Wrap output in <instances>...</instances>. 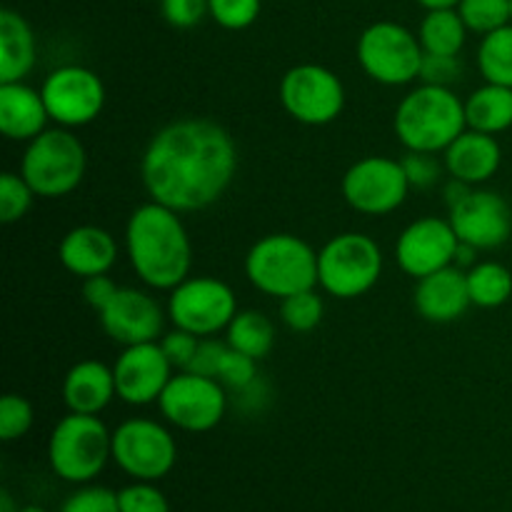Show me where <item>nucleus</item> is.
Segmentation results:
<instances>
[{
  "label": "nucleus",
  "mask_w": 512,
  "mask_h": 512,
  "mask_svg": "<svg viewBox=\"0 0 512 512\" xmlns=\"http://www.w3.org/2000/svg\"><path fill=\"white\" fill-rule=\"evenodd\" d=\"M38 195L33 193V188L28 185V180L20 173H10L5 170L0 175V220L5 225H13L18 220H23L28 215V210L33 208V200Z\"/></svg>",
  "instance_id": "obj_32"
},
{
  "label": "nucleus",
  "mask_w": 512,
  "mask_h": 512,
  "mask_svg": "<svg viewBox=\"0 0 512 512\" xmlns=\"http://www.w3.org/2000/svg\"><path fill=\"white\" fill-rule=\"evenodd\" d=\"M58 258L70 275L85 280L110 273L118 260V243L113 233L100 225H75L60 240Z\"/></svg>",
  "instance_id": "obj_21"
},
{
  "label": "nucleus",
  "mask_w": 512,
  "mask_h": 512,
  "mask_svg": "<svg viewBox=\"0 0 512 512\" xmlns=\"http://www.w3.org/2000/svg\"><path fill=\"white\" fill-rule=\"evenodd\" d=\"M420 38L405 25L378 20L358 38V63L370 80L388 88H400L420 78L423 65Z\"/></svg>",
  "instance_id": "obj_8"
},
{
  "label": "nucleus",
  "mask_w": 512,
  "mask_h": 512,
  "mask_svg": "<svg viewBox=\"0 0 512 512\" xmlns=\"http://www.w3.org/2000/svg\"><path fill=\"white\" fill-rule=\"evenodd\" d=\"M225 353H228V343L220 338H200L198 353H195L193 363H190V373L208 375V378H218L220 363H223Z\"/></svg>",
  "instance_id": "obj_42"
},
{
  "label": "nucleus",
  "mask_w": 512,
  "mask_h": 512,
  "mask_svg": "<svg viewBox=\"0 0 512 512\" xmlns=\"http://www.w3.org/2000/svg\"><path fill=\"white\" fill-rule=\"evenodd\" d=\"M33 405L28 398L18 393H8L0 400V438L5 443H13V440L25 438L33 428Z\"/></svg>",
  "instance_id": "obj_33"
},
{
  "label": "nucleus",
  "mask_w": 512,
  "mask_h": 512,
  "mask_svg": "<svg viewBox=\"0 0 512 512\" xmlns=\"http://www.w3.org/2000/svg\"><path fill=\"white\" fill-rule=\"evenodd\" d=\"M478 68L485 83L512 88V23L483 35L478 48Z\"/></svg>",
  "instance_id": "obj_29"
},
{
  "label": "nucleus",
  "mask_w": 512,
  "mask_h": 512,
  "mask_svg": "<svg viewBox=\"0 0 512 512\" xmlns=\"http://www.w3.org/2000/svg\"><path fill=\"white\" fill-rule=\"evenodd\" d=\"M108 460H113V430L98 415L68 413L55 423L48 440V463L60 480L93 483Z\"/></svg>",
  "instance_id": "obj_5"
},
{
  "label": "nucleus",
  "mask_w": 512,
  "mask_h": 512,
  "mask_svg": "<svg viewBox=\"0 0 512 512\" xmlns=\"http://www.w3.org/2000/svg\"><path fill=\"white\" fill-rule=\"evenodd\" d=\"M88 153L78 135L70 128L43 130L25 145L20 158V175L28 180L38 198L55 200L73 193L85 178Z\"/></svg>",
  "instance_id": "obj_6"
},
{
  "label": "nucleus",
  "mask_w": 512,
  "mask_h": 512,
  "mask_svg": "<svg viewBox=\"0 0 512 512\" xmlns=\"http://www.w3.org/2000/svg\"><path fill=\"white\" fill-rule=\"evenodd\" d=\"M458 245L460 240L450 220L428 215L405 225L395 243V260L405 275L420 280L435 270L453 265Z\"/></svg>",
  "instance_id": "obj_16"
},
{
  "label": "nucleus",
  "mask_w": 512,
  "mask_h": 512,
  "mask_svg": "<svg viewBox=\"0 0 512 512\" xmlns=\"http://www.w3.org/2000/svg\"><path fill=\"white\" fill-rule=\"evenodd\" d=\"M383 265V250L370 235H333L318 250V285L333 298L355 300L378 285Z\"/></svg>",
  "instance_id": "obj_7"
},
{
  "label": "nucleus",
  "mask_w": 512,
  "mask_h": 512,
  "mask_svg": "<svg viewBox=\"0 0 512 512\" xmlns=\"http://www.w3.org/2000/svg\"><path fill=\"white\" fill-rule=\"evenodd\" d=\"M280 103L285 113L298 123L323 128L343 115L345 85L340 75L325 65H293L280 78Z\"/></svg>",
  "instance_id": "obj_10"
},
{
  "label": "nucleus",
  "mask_w": 512,
  "mask_h": 512,
  "mask_svg": "<svg viewBox=\"0 0 512 512\" xmlns=\"http://www.w3.org/2000/svg\"><path fill=\"white\" fill-rule=\"evenodd\" d=\"M238 173L233 135L210 118H180L148 140L140 158V180L150 200L198 213L218 203Z\"/></svg>",
  "instance_id": "obj_1"
},
{
  "label": "nucleus",
  "mask_w": 512,
  "mask_h": 512,
  "mask_svg": "<svg viewBox=\"0 0 512 512\" xmlns=\"http://www.w3.org/2000/svg\"><path fill=\"white\" fill-rule=\"evenodd\" d=\"M160 13L168 25L188 30L210 15V5L208 0H160Z\"/></svg>",
  "instance_id": "obj_40"
},
{
  "label": "nucleus",
  "mask_w": 512,
  "mask_h": 512,
  "mask_svg": "<svg viewBox=\"0 0 512 512\" xmlns=\"http://www.w3.org/2000/svg\"><path fill=\"white\" fill-rule=\"evenodd\" d=\"M165 318H168V310L155 300V295L140 288H120L108 308L98 313L103 333L123 348L158 343Z\"/></svg>",
  "instance_id": "obj_17"
},
{
  "label": "nucleus",
  "mask_w": 512,
  "mask_h": 512,
  "mask_svg": "<svg viewBox=\"0 0 512 512\" xmlns=\"http://www.w3.org/2000/svg\"><path fill=\"white\" fill-rule=\"evenodd\" d=\"M403 168L405 175H408L410 188L433 190L435 185H440L445 165H440L433 153H415V150H408V155L403 158Z\"/></svg>",
  "instance_id": "obj_38"
},
{
  "label": "nucleus",
  "mask_w": 512,
  "mask_h": 512,
  "mask_svg": "<svg viewBox=\"0 0 512 512\" xmlns=\"http://www.w3.org/2000/svg\"><path fill=\"white\" fill-rule=\"evenodd\" d=\"M0 512H20L18 505H15L13 495H10L8 490H3V493H0Z\"/></svg>",
  "instance_id": "obj_46"
},
{
  "label": "nucleus",
  "mask_w": 512,
  "mask_h": 512,
  "mask_svg": "<svg viewBox=\"0 0 512 512\" xmlns=\"http://www.w3.org/2000/svg\"><path fill=\"white\" fill-rule=\"evenodd\" d=\"M125 253L140 283L153 290H173L190 278L193 243L178 210L155 200L138 205L125 225Z\"/></svg>",
  "instance_id": "obj_2"
},
{
  "label": "nucleus",
  "mask_w": 512,
  "mask_h": 512,
  "mask_svg": "<svg viewBox=\"0 0 512 512\" xmlns=\"http://www.w3.org/2000/svg\"><path fill=\"white\" fill-rule=\"evenodd\" d=\"M500 163H503V148H500L498 138L473 128L460 133L443 153L445 173L450 178L473 185V188L493 180L498 175Z\"/></svg>",
  "instance_id": "obj_20"
},
{
  "label": "nucleus",
  "mask_w": 512,
  "mask_h": 512,
  "mask_svg": "<svg viewBox=\"0 0 512 512\" xmlns=\"http://www.w3.org/2000/svg\"><path fill=\"white\" fill-rule=\"evenodd\" d=\"M50 115L40 90L25 80L0 83V130L8 140L30 143L48 130Z\"/></svg>",
  "instance_id": "obj_22"
},
{
  "label": "nucleus",
  "mask_w": 512,
  "mask_h": 512,
  "mask_svg": "<svg viewBox=\"0 0 512 512\" xmlns=\"http://www.w3.org/2000/svg\"><path fill=\"white\" fill-rule=\"evenodd\" d=\"M448 220L460 243L473 245L480 253L503 248L512 235V210L495 190L473 188L450 208Z\"/></svg>",
  "instance_id": "obj_15"
},
{
  "label": "nucleus",
  "mask_w": 512,
  "mask_h": 512,
  "mask_svg": "<svg viewBox=\"0 0 512 512\" xmlns=\"http://www.w3.org/2000/svg\"><path fill=\"white\" fill-rule=\"evenodd\" d=\"M178 460V443L163 423L130 418L113 430V463L128 478L158 483Z\"/></svg>",
  "instance_id": "obj_11"
},
{
  "label": "nucleus",
  "mask_w": 512,
  "mask_h": 512,
  "mask_svg": "<svg viewBox=\"0 0 512 512\" xmlns=\"http://www.w3.org/2000/svg\"><path fill=\"white\" fill-rule=\"evenodd\" d=\"M250 285L270 298H288L318 285V250L293 233H270L245 255Z\"/></svg>",
  "instance_id": "obj_4"
},
{
  "label": "nucleus",
  "mask_w": 512,
  "mask_h": 512,
  "mask_svg": "<svg viewBox=\"0 0 512 512\" xmlns=\"http://www.w3.org/2000/svg\"><path fill=\"white\" fill-rule=\"evenodd\" d=\"M225 343L255 360L268 358L275 345L273 320L255 308L238 310L235 318L230 320L228 330H225Z\"/></svg>",
  "instance_id": "obj_27"
},
{
  "label": "nucleus",
  "mask_w": 512,
  "mask_h": 512,
  "mask_svg": "<svg viewBox=\"0 0 512 512\" xmlns=\"http://www.w3.org/2000/svg\"><path fill=\"white\" fill-rule=\"evenodd\" d=\"M20 512H48V510L40 508V505H25V508H20Z\"/></svg>",
  "instance_id": "obj_47"
},
{
  "label": "nucleus",
  "mask_w": 512,
  "mask_h": 512,
  "mask_svg": "<svg viewBox=\"0 0 512 512\" xmlns=\"http://www.w3.org/2000/svg\"><path fill=\"white\" fill-rule=\"evenodd\" d=\"M210 18L225 30H245L258 20L260 0H208Z\"/></svg>",
  "instance_id": "obj_34"
},
{
  "label": "nucleus",
  "mask_w": 512,
  "mask_h": 512,
  "mask_svg": "<svg viewBox=\"0 0 512 512\" xmlns=\"http://www.w3.org/2000/svg\"><path fill=\"white\" fill-rule=\"evenodd\" d=\"M120 285L115 283L113 278H108V273L103 275H93V278H85L83 280V298L95 313L105 310L110 305V300L118 295Z\"/></svg>",
  "instance_id": "obj_43"
},
{
  "label": "nucleus",
  "mask_w": 512,
  "mask_h": 512,
  "mask_svg": "<svg viewBox=\"0 0 512 512\" xmlns=\"http://www.w3.org/2000/svg\"><path fill=\"white\" fill-rule=\"evenodd\" d=\"M465 275L475 308L493 310L512 298V270L498 260H480Z\"/></svg>",
  "instance_id": "obj_28"
},
{
  "label": "nucleus",
  "mask_w": 512,
  "mask_h": 512,
  "mask_svg": "<svg viewBox=\"0 0 512 512\" xmlns=\"http://www.w3.org/2000/svg\"><path fill=\"white\" fill-rule=\"evenodd\" d=\"M258 363L260 360L250 358V355L240 353V350H233L228 345V353H225L223 363H220L218 380L225 385V390H233V393H240L248 385H253L258 375Z\"/></svg>",
  "instance_id": "obj_35"
},
{
  "label": "nucleus",
  "mask_w": 512,
  "mask_h": 512,
  "mask_svg": "<svg viewBox=\"0 0 512 512\" xmlns=\"http://www.w3.org/2000/svg\"><path fill=\"white\" fill-rule=\"evenodd\" d=\"M468 25L460 18L458 8L428 10L420 23L418 38L425 53L435 55H460L468 40Z\"/></svg>",
  "instance_id": "obj_26"
},
{
  "label": "nucleus",
  "mask_w": 512,
  "mask_h": 512,
  "mask_svg": "<svg viewBox=\"0 0 512 512\" xmlns=\"http://www.w3.org/2000/svg\"><path fill=\"white\" fill-rule=\"evenodd\" d=\"M198 345H200L198 335L188 333V330H180V328L170 330V333H165L163 338H160V348H163V353L168 355L170 365H173L175 370L190 368L195 353H198Z\"/></svg>",
  "instance_id": "obj_41"
},
{
  "label": "nucleus",
  "mask_w": 512,
  "mask_h": 512,
  "mask_svg": "<svg viewBox=\"0 0 512 512\" xmlns=\"http://www.w3.org/2000/svg\"><path fill=\"white\" fill-rule=\"evenodd\" d=\"M413 305L420 318L428 323L448 325L463 318L473 305L465 270L458 265H448L420 278L413 290Z\"/></svg>",
  "instance_id": "obj_19"
},
{
  "label": "nucleus",
  "mask_w": 512,
  "mask_h": 512,
  "mask_svg": "<svg viewBox=\"0 0 512 512\" xmlns=\"http://www.w3.org/2000/svg\"><path fill=\"white\" fill-rule=\"evenodd\" d=\"M173 365L158 343L128 345L115 358L113 375L118 398L128 405L158 403L173 378Z\"/></svg>",
  "instance_id": "obj_18"
},
{
  "label": "nucleus",
  "mask_w": 512,
  "mask_h": 512,
  "mask_svg": "<svg viewBox=\"0 0 512 512\" xmlns=\"http://www.w3.org/2000/svg\"><path fill=\"white\" fill-rule=\"evenodd\" d=\"M478 253H480V250L473 248V245L460 243L458 253H455V263L453 265H458V268H463V270H470L475 263H480Z\"/></svg>",
  "instance_id": "obj_44"
},
{
  "label": "nucleus",
  "mask_w": 512,
  "mask_h": 512,
  "mask_svg": "<svg viewBox=\"0 0 512 512\" xmlns=\"http://www.w3.org/2000/svg\"><path fill=\"white\" fill-rule=\"evenodd\" d=\"M118 503L120 512H170L163 490L143 480H135L128 488L118 490Z\"/></svg>",
  "instance_id": "obj_36"
},
{
  "label": "nucleus",
  "mask_w": 512,
  "mask_h": 512,
  "mask_svg": "<svg viewBox=\"0 0 512 512\" xmlns=\"http://www.w3.org/2000/svg\"><path fill=\"white\" fill-rule=\"evenodd\" d=\"M60 512H120L118 493L103 485H83L65 498Z\"/></svg>",
  "instance_id": "obj_37"
},
{
  "label": "nucleus",
  "mask_w": 512,
  "mask_h": 512,
  "mask_svg": "<svg viewBox=\"0 0 512 512\" xmlns=\"http://www.w3.org/2000/svg\"><path fill=\"white\" fill-rule=\"evenodd\" d=\"M343 198L355 213L383 218L395 213L408 200L410 188L403 160L385 155H365L355 160L343 175Z\"/></svg>",
  "instance_id": "obj_13"
},
{
  "label": "nucleus",
  "mask_w": 512,
  "mask_h": 512,
  "mask_svg": "<svg viewBox=\"0 0 512 512\" xmlns=\"http://www.w3.org/2000/svg\"><path fill=\"white\" fill-rule=\"evenodd\" d=\"M458 13L470 33L488 35L512 23V0H460Z\"/></svg>",
  "instance_id": "obj_31"
},
{
  "label": "nucleus",
  "mask_w": 512,
  "mask_h": 512,
  "mask_svg": "<svg viewBox=\"0 0 512 512\" xmlns=\"http://www.w3.org/2000/svg\"><path fill=\"white\" fill-rule=\"evenodd\" d=\"M418 5H423L425 10H438V8H458L460 0H415Z\"/></svg>",
  "instance_id": "obj_45"
},
{
  "label": "nucleus",
  "mask_w": 512,
  "mask_h": 512,
  "mask_svg": "<svg viewBox=\"0 0 512 512\" xmlns=\"http://www.w3.org/2000/svg\"><path fill=\"white\" fill-rule=\"evenodd\" d=\"M165 310L175 328L188 330L198 338H213L228 330L230 320L238 313V298L225 280L213 275H190L170 290Z\"/></svg>",
  "instance_id": "obj_9"
},
{
  "label": "nucleus",
  "mask_w": 512,
  "mask_h": 512,
  "mask_svg": "<svg viewBox=\"0 0 512 512\" xmlns=\"http://www.w3.org/2000/svg\"><path fill=\"white\" fill-rule=\"evenodd\" d=\"M325 313V303L315 288L303 290V293L288 295L280 300V318L285 328L293 333H310L320 325Z\"/></svg>",
  "instance_id": "obj_30"
},
{
  "label": "nucleus",
  "mask_w": 512,
  "mask_h": 512,
  "mask_svg": "<svg viewBox=\"0 0 512 512\" xmlns=\"http://www.w3.org/2000/svg\"><path fill=\"white\" fill-rule=\"evenodd\" d=\"M460 75H463V63H460L458 55H423V65H420V80L423 83L453 88V83L460 80Z\"/></svg>",
  "instance_id": "obj_39"
},
{
  "label": "nucleus",
  "mask_w": 512,
  "mask_h": 512,
  "mask_svg": "<svg viewBox=\"0 0 512 512\" xmlns=\"http://www.w3.org/2000/svg\"><path fill=\"white\" fill-rule=\"evenodd\" d=\"M50 120L60 128H85L105 108V83L85 65H60L40 88Z\"/></svg>",
  "instance_id": "obj_14"
},
{
  "label": "nucleus",
  "mask_w": 512,
  "mask_h": 512,
  "mask_svg": "<svg viewBox=\"0 0 512 512\" xmlns=\"http://www.w3.org/2000/svg\"><path fill=\"white\" fill-rule=\"evenodd\" d=\"M63 403L68 413L100 415L118 398L113 368L100 360H80L63 378Z\"/></svg>",
  "instance_id": "obj_23"
},
{
  "label": "nucleus",
  "mask_w": 512,
  "mask_h": 512,
  "mask_svg": "<svg viewBox=\"0 0 512 512\" xmlns=\"http://www.w3.org/2000/svg\"><path fill=\"white\" fill-rule=\"evenodd\" d=\"M38 60V40L28 20L15 10H0V83L25 80Z\"/></svg>",
  "instance_id": "obj_24"
},
{
  "label": "nucleus",
  "mask_w": 512,
  "mask_h": 512,
  "mask_svg": "<svg viewBox=\"0 0 512 512\" xmlns=\"http://www.w3.org/2000/svg\"><path fill=\"white\" fill-rule=\"evenodd\" d=\"M395 138L415 153H445L448 145L468 130L465 100L443 85H418L403 95L393 118Z\"/></svg>",
  "instance_id": "obj_3"
},
{
  "label": "nucleus",
  "mask_w": 512,
  "mask_h": 512,
  "mask_svg": "<svg viewBox=\"0 0 512 512\" xmlns=\"http://www.w3.org/2000/svg\"><path fill=\"white\" fill-rule=\"evenodd\" d=\"M160 415L183 433H210L228 410V390L218 378L178 370L158 400Z\"/></svg>",
  "instance_id": "obj_12"
},
{
  "label": "nucleus",
  "mask_w": 512,
  "mask_h": 512,
  "mask_svg": "<svg viewBox=\"0 0 512 512\" xmlns=\"http://www.w3.org/2000/svg\"><path fill=\"white\" fill-rule=\"evenodd\" d=\"M468 128L488 135H500L512 128V88L485 83L465 100Z\"/></svg>",
  "instance_id": "obj_25"
}]
</instances>
